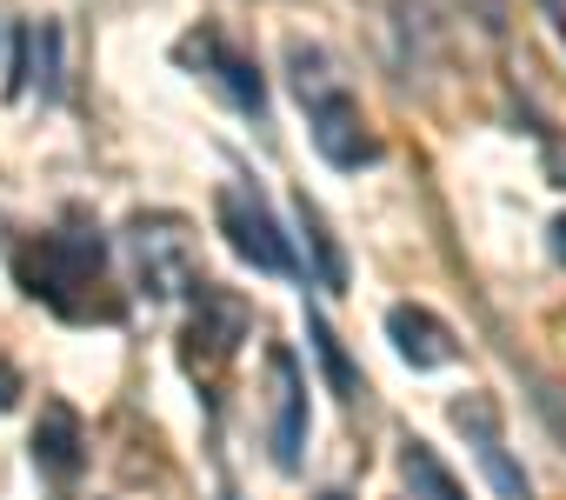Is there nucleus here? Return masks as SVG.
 <instances>
[{
    "instance_id": "f8f14e48",
    "label": "nucleus",
    "mask_w": 566,
    "mask_h": 500,
    "mask_svg": "<svg viewBox=\"0 0 566 500\" xmlns=\"http://www.w3.org/2000/svg\"><path fill=\"white\" fill-rule=\"evenodd\" d=\"M307 341H314V354H321V367H327V387L340 394V400H360L367 394V381H360V367L347 361V347H340V334L307 308Z\"/></svg>"
},
{
    "instance_id": "f03ea898",
    "label": "nucleus",
    "mask_w": 566,
    "mask_h": 500,
    "mask_svg": "<svg viewBox=\"0 0 566 500\" xmlns=\"http://www.w3.org/2000/svg\"><path fill=\"white\" fill-rule=\"evenodd\" d=\"M21 288L34 301H48L61 321H114L120 314L114 301H101L107 240L87 227H61V233H41L34 247H21Z\"/></svg>"
},
{
    "instance_id": "1a4fd4ad",
    "label": "nucleus",
    "mask_w": 566,
    "mask_h": 500,
    "mask_svg": "<svg viewBox=\"0 0 566 500\" xmlns=\"http://www.w3.org/2000/svg\"><path fill=\"white\" fill-rule=\"evenodd\" d=\"M81 447H87L81 414H74L67 400H48V407H41V427H34V460H41V473L74 480V473H81V460H87Z\"/></svg>"
},
{
    "instance_id": "9d476101",
    "label": "nucleus",
    "mask_w": 566,
    "mask_h": 500,
    "mask_svg": "<svg viewBox=\"0 0 566 500\" xmlns=\"http://www.w3.org/2000/svg\"><path fill=\"white\" fill-rule=\"evenodd\" d=\"M54 101L61 94V28L54 21H28L21 28V54H14V94H34Z\"/></svg>"
},
{
    "instance_id": "7ed1b4c3",
    "label": "nucleus",
    "mask_w": 566,
    "mask_h": 500,
    "mask_svg": "<svg viewBox=\"0 0 566 500\" xmlns=\"http://www.w3.org/2000/svg\"><path fill=\"white\" fill-rule=\"evenodd\" d=\"M220 233H227V247L253 268V274H280V281H294L301 274V261H294V240L280 233V220H273V207H266V194L260 187H220Z\"/></svg>"
},
{
    "instance_id": "6e6552de",
    "label": "nucleus",
    "mask_w": 566,
    "mask_h": 500,
    "mask_svg": "<svg viewBox=\"0 0 566 500\" xmlns=\"http://www.w3.org/2000/svg\"><path fill=\"white\" fill-rule=\"evenodd\" d=\"M387 341H394V354L407 361V367H447L460 347H453V334H447V321L440 314H427V308H413V301H400V308H387Z\"/></svg>"
},
{
    "instance_id": "0eeeda50",
    "label": "nucleus",
    "mask_w": 566,
    "mask_h": 500,
    "mask_svg": "<svg viewBox=\"0 0 566 500\" xmlns=\"http://www.w3.org/2000/svg\"><path fill=\"white\" fill-rule=\"evenodd\" d=\"M453 427L473 440V454H480V467H486V480L500 487V500H533V487H526V473L506 460V447H500V427H493V407L480 400V394H467V400H453Z\"/></svg>"
},
{
    "instance_id": "a211bd4d",
    "label": "nucleus",
    "mask_w": 566,
    "mask_h": 500,
    "mask_svg": "<svg viewBox=\"0 0 566 500\" xmlns=\"http://www.w3.org/2000/svg\"><path fill=\"white\" fill-rule=\"evenodd\" d=\"M327 500H347V493H327Z\"/></svg>"
},
{
    "instance_id": "ddd939ff",
    "label": "nucleus",
    "mask_w": 566,
    "mask_h": 500,
    "mask_svg": "<svg viewBox=\"0 0 566 500\" xmlns=\"http://www.w3.org/2000/svg\"><path fill=\"white\" fill-rule=\"evenodd\" d=\"M294 213H301V227H307V247H314V261H321V268H314V281H321L327 294H340V288H347V254H340V240L327 233V220H321V207H314L307 194L294 200Z\"/></svg>"
},
{
    "instance_id": "4468645a",
    "label": "nucleus",
    "mask_w": 566,
    "mask_h": 500,
    "mask_svg": "<svg viewBox=\"0 0 566 500\" xmlns=\"http://www.w3.org/2000/svg\"><path fill=\"white\" fill-rule=\"evenodd\" d=\"M400 467H407V480H413V500H467V493H460V480L433 460V447H427V440H407Z\"/></svg>"
},
{
    "instance_id": "20e7f679",
    "label": "nucleus",
    "mask_w": 566,
    "mask_h": 500,
    "mask_svg": "<svg viewBox=\"0 0 566 500\" xmlns=\"http://www.w3.org/2000/svg\"><path fill=\"white\" fill-rule=\"evenodd\" d=\"M134 261H140V288L154 301H174V294H200L207 274H200V254H193V233L180 213H147L134 220Z\"/></svg>"
},
{
    "instance_id": "39448f33",
    "label": "nucleus",
    "mask_w": 566,
    "mask_h": 500,
    "mask_svg": "<svg viewBox=\"0 0 566 500\" xmlns=\"http://www.w3.org/2000/svg\"><path fill=\"white\" fill-rule=\"evenodd\" d=\"M180 67H193L233 114H247V121H266V81H260V67L240 54V48H227L220 41V28H193V34H180Z\"/></svg>"
},
{
    "instance_id": "6ab92c4d",
    "label": "nucleus",
    "mask_w": 566,
    "mask_h": 500,
    "mask_svg": "<svg viewBox=\"0 0 566 500\" xmlns=\"http://www.w3.org/2000/svg\"><path fill=\"white\" fill-rule=\"evenodd\" d=\"M227 500H233V493H227Z\"/></svg>"
},
{
    "instance_id": "2eb2a0df",
    "label": "nucleus",
    "mask_w": 566,
    "mask_h": 500,
    "mask_svg": "<svg viewBox=\"0 0 566 500\" xmlns=\"http://www.w3.org/2000/svg\"><path fill=\"white\" fill-rule=\"evenodd\" d=\"M533 400H539V414H546V427H553V434L566 440V387H539Z\"/></svg>"
},
{
    "instance_id": "f257e3e1",
    "label": "nucleus",
    "mask_w": 566,
    "mask_h": 500,
    "mask_svg": "<svg viewBox=\"0 0 566 500\" xmlns=\"http://www.w3.org/2000/svg\"><path fill=\"white\" fill-rule=\"evenodd\" d=\"M287 67H294V94L307 107V127H314V147L327 167H374L380 160V140L367 134V114L340 74V61L321 48V41H287Z\"/></svg>"
},
{
    "instance_id": "f3484780",
    "label": "nucleus",
    "mask_w": 566,
    "mask_h": 500,
    "mask_svg": "<svg viewBox=\"0 0 566 500\" xmlns=\"http://www.w3.org/2000/svg\"><path fill=\"white\" fill-rule=\"evenodd\" d=\"M553 261H559V268H566V213H559V220H553Z\"/></svg>"
},
{
    "instance_id": "423d86ee",
    "label": "nucleus",
    "mask_w": 566,
    "mask_h": 500,
    "mask_svg": "<svg viewBox=\"0 0 566 500\" xmlns=\"http://www.w3.org/2000/svg\"><path fill=\"white\" fill-rule=\"evenodd\" d=\"M266 434H273V460L280 467H301L307 447V374L287 347H266Z\"/></svg>"
},
{
    "instance_id": "9b49d317",
    "label": "nucleus",
    "mask_w": 566,
    "mask_h": 500,
    "mask_svg": "<svg viewBox=\"0 0 566 500\" xmlns=\"http://www.w3.org/2000/svg\"><path fill=\"white\" fill-rule=\"evenodd\" d=\"M240 334H247V308L207 281V288H200V314H193L187 341H207V354H213V361H227V354L240 347Z\"/></svg>"
},
{
    "instance_id": "dca6fc26",
    "label": "nucleus",
    "mask_w": 566,
    "mask_h": 500,
    "mask_svg": "<svg viewBox=\"0 0 566 500\" xmlns=\"http://www.w3.org/2000/svg\"><path fill=\"white\" fill-rule=\"evenodd\" d=\"M14 400H21V374H14V367H8V361H0V414H8V407H14Z\"/></svg>"
}]
</instances>
